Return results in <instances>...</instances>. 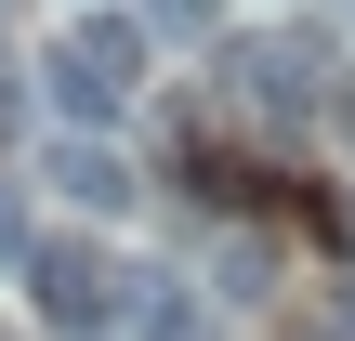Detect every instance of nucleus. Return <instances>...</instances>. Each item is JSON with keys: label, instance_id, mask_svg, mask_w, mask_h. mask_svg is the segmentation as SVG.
<instances>
[{"label": "nucleus", "instance_id": "obj_1", "mask_svg": "<svg viewBox=\"0 0 355 341\" xmlns=\"http://www.w3.org/2000/svg\"><path fill=\"white\" fill-rule=\"evenodd\" d=\"M40 79H53V118H66V131H105V118L132 105V79H145V13H79Z\"/></svg>", "mask_w": 355, "mask_h": 341}, {"label": "nucleus", "instance_id": "obj_2", "mask_svg": "<svg viewBox=\"0 0 355 341\" xmlns=\"http://www.w3.org/2000/svg\"><path fill=\"white\" fill-rule=\"evenodd\" d=\"M40 184H53L79 223H119V210H132V158H119L105 131H53V145H40Z\"/></svg>", "mask_w": 355, "mask_h": 341}, {"label": "nucleus", "instance_id": "obj_3", "mask_svg": "<svg viewBox=\"0 0 355 341\" xmlns=\"http://www.w3.org/2000/svg\"><path fill=\"white\" fill-rule=\"evenodd\" d=\"M26 289H40V315H53V329H79V341L119 315V302H105L119 276H105V263H92L79 237H26Z\"/></svg>", "mask_w": 355, "mask_h": 341}, {"label": "nucleus", "instance_id": "obj_4", "mask_svg": "<svg viewBox=\"0 0 355 341\" xmlns=\"http://www.w3.org/2000/svg\"><path fill=\"white\" fill-rule=\"evenodd\" d=\"M119 341H198V302H184V276H119Z\"/></svg>", "mask_w": 355, "mask_h": 341}, {"label": "nucleus", "instance_id": "obj_5", "mask_svg": "<svg viewBox=\"0 0 355 341\" xmlns=\"http://www.w3.org/2000/svg\"><path fill=\"white\" fill-rule=\"evenodd\" d=\"M132 13H145V26H171V39H198V26H211V0H132Z\"/></svg>", "mask_w": 355, "mask_h": 341}, {"label": "nucleus", "instance_id": "obj_6", "mask_svg": "<svg viewBox=\"0 0 355 341\" xmlns=\"http://www.w3.org/2000/svg\"><path fill=\"white\" fill-rule=\"evenodd\" d=\"M329 250H343V263H355V184H343V197H329Z\"/></svg>", "mask_w": 355, "mask_h": 341}, {"label": "nucleus", "instance_id": "obj_7", "mask_svg": "<svg viewBox=\"0 0 355 341\" xmlns=\"http://www.w3.org/2000/svg\"><path fill=\"white\" fill-rule=\"evenodd\" d=\"M329 131H343V158H355V92H329Z\"/></svg>", "mask_w": 355, "mask_h": 341}, {"label": "nucleus", "instance_id": "obj_8", "mask_svg": "<svg viewBox=\"0 0 355 341\" xmlns=\"http://www.w3.org/2000/svg\"><path fill=\"white\" fill-rule=\"evenodd\" d=\"M329 329H343V341H355V289H343V302H329Z\"/></svg>", "mask_w": 355, "mask_h": 341}, {"label": "nucleus", "instance_id": "obj_9", "mask_svg": "<svg viewBox=\"0 0 355 341\" xmlns=\"http://www.w3.org/2000/svg\"><path fill=\"white\" fill-rule=\"evenodd\" d=\"M343 13H355V0H343Z\"/></svg>", "mask_w": 355, "mask_h": 341}]
</instances>
